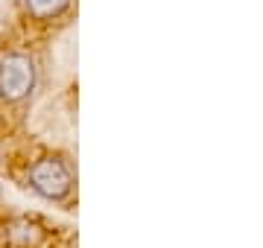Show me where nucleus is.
Segmentation results:
<instances>
[{
	"label": "nucleus",
	"mask_w": 263,
	"mask_h": 248,
	"mask_svg": "<svg viewBox=\"0 0 263 248\" xmlns=\"http://www.w3.org/2000/svg\"><path fill=\"white\" fill-rule=\"evenodd\" d=\"M27 187L35 193L38 199L62 204L73 196L76 187V172L73 163L65 155H41L29 163L27 170Z\"/></svg>",
	"instance_id": "obj_1"
},
{
	"label": "nucleus",
	"mask_w": 263,
	"mask_h": 248,
	"mask_svg": "<svg viewBox=\"0 0 263 248\" xmlns=\"http://www.w3.org/2000/svg\"><path fill=\"white\" fill-rule=\"evenodd\" d=\"M38 88V65L29 53L9 50L0 56V102H27Z\"/></svg>",
	"instance_id": "obj_2"
},
{
	"label": "nucleus",
	"mask_w": 263,
	"mask_h": 248,
	"mask_svg": "<svg viewBox=\"0 0 263 248\" xmlns=\"http://www.w3.org/2000/svg\"><path fill=\"white\" fill-rule=\"evenodd\" d=\"M24 9L35 20H56L70 9V0H24Z\"/></svg>",
	"instance_id": "obj_3"
}]
</instances>
